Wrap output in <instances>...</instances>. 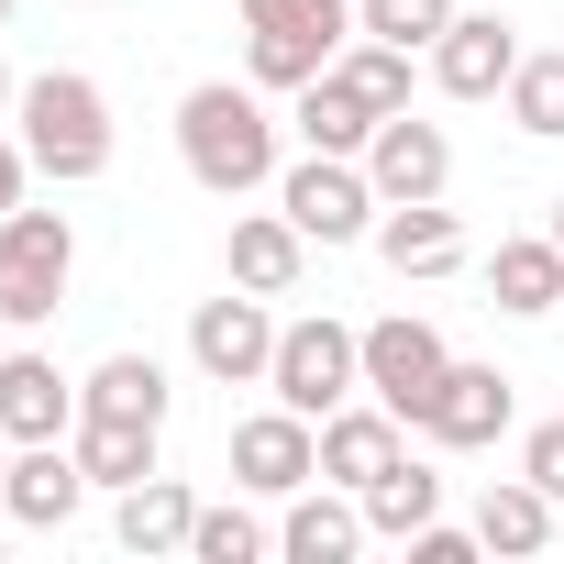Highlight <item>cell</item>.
<instances>
[{
  "label": "cell",
  "instance_id": "cell-1",
  "mask_svg": "<svg viewBox=\"0 0 564 564\" xmlns=\"http://www.w3.org/2000/svg\"><path fill=\"white\" fill-rule=\"evenodd\" d=\"M177 166H188L210 199H254V188H276V111H265V89L199 78V89L177 100Z\"/></svg>",
  "mask_w": 564,
  "mask_h": 564
},
{
  "label": "cell",
  "instance_id": "cell-2",
  "mask_svg": "<svg viewBox=\"0 0 564 564\" xmlns=\"http://www.w3.org/2000/svg\"><path fill=\"white\" fill-rule=\"evenodd\" d=\"M12 122H23V155H34V177H56V188H89V177L111 166V100H100V78H78V67H45V78H23Z\"/></svg>",
  "mask_w": 564,
  "mask_h": 564
},
{
  "label": "cell",
  "instance_id": "cell-3",
  "mask_svg": "<svg viewBox=\"0 0 564 564\" xmlns=\"http://www.w3.org/2000/svg\"><path fill=\"white\" fill-rule=\"evenodd\" d=\"M265 388L289 399L300 421H333L344 399H366V333H344V322H276Z\"/></svg>",
  "mask_w": 564,
  "mask_h": 564
},
{
  "label": "cell",
  "instance_id": "cell-4",
  "mask_svg": "<svg viewBox=\"0 0 564 564\" xmlns=\"http://www.w3.org/2000/svg\"><path fill=\"white\" fill-rule=\"evenodd\" d=\"M67 276H78V232H67V210H0V311H12V333L56 322Z\"/></svg>",
  "mask_w": 564,
  "mask_h": 564
},
{
  "label": "cell",
  "instance_id": "cell-5",
  "mask_svg": "<svg viewBox=\"0 0 564 564\" xmlns=\"http://www.w3.org/2000/svg\"><path fill=\"white\" fill-rule=\"evenodd\" d=\"M276 210H289L311 243H366L388 199H377L366 155H300V166H276Z\"/></svg>",
  "mask_w": 564,
  "mask_h": 564
},
{
  "label": "cell",
  "instance_id": "cell-6",
  "mask_svg": "<svg viewBox=\"0 0 564 564\" xmlns=\"http://www.w3.org/2000/svg\"><path fill=\"white\" fill-rule=\"evenodd\" d=\"M188 366H199L210 388H265V366H276V322H265V300H254V289L199 300V311H188Z\"/></svg>",
  "mask_w": 564,
  "mask_h": 564
},
{
  "label": "cell",
  "instance_id": "cell-7",
  "mask_svg": "<svg viewBox=\"0 0 564 564\" xmlns=\"http://www.w3.org/2000/svg\"><path fill=\"white\" fill-rule=\"evenodd\" d=\"M311 476H322V421H300L289 399L254 410V421H232V487H254V498H300Z\"/></svg>",
  "mask_w": 564,
  "mask_h": 564
},
{
  "label": "cell",
  "instance_id": "cell-8",
  "mask_svg": "<svg viewBox=\"0 0 564 564\" xmlns=\"http://www.w3.org/2000/svg\"><path fill=\"white\" fill-rule=\"evenodd\" d=\"M443 333L432 322H410V311H388V322H366V399H388L399 421H421V399L443 388Z\"/></svg>",
  "mask_w": 564,
  "mask_h": 564
},
{
  "label": "cell",
  "instance_id": "cell-9",
  "mask_svg": "<svg viewBox=\"0 0 564 564\" xmlns=\"http://www.w3.org/2000/svg\"><path fill=\"white\" fill-rule=\"evenodd\" d=\"M520 67V23L509 12H454V34L432 45V89L443 100H498Z\"/></svg>",
  "mask_w": 564,
  "mask_h": 564
},
{
  "label": "cell",
  "instance_id": "cell-10",
  "mask_svg": "<svg viewBox=\"0 0 564 564\" xmlns=\"http://www.w3.org/2000/svg\"><path fill=\"white\" fill-rule=\"evenodd\" d=\"M366 177H377V199H443V188H454V144H443V122L388 111V122L366 133Z\"/></svg>",
  "mask_w": 564,
  "mask_h": 564
},
{
  "label": "cell",
  "instance_id": "cell-11",
  "mask_svg": "<svg viewBox=\"0 0 564 564\" xmlns=\"http://www.w3.org/2000/svg\"><path fill=\"white\" fill-rule=\"evenodd\" d=\"M421 443H443V454H476V443H498L509 432V377L498 366H443V388L421 399V421H410Z\"/></svg>",
  "mask_w": 564,
  "mask_h": 564
},
{
  "label": "cell",
  "instance_id": "cell-12",
  "mask_svg": "<svg viewBox=\"0 0 564 564\" xmlns=\"http://www.w3.org/2000/svg\"><path fill=\"white\" fill-rule=\"evenodd\" d=\"M399 454H410V421H399L388 399H344V410L322 421V487H355V498H366Z\"/></svg>",
  "mask_w": 564,
  "mask_h": 564
},
{
  "label": "cell",
  "instance_id": "cell-13",
  "mask_svg": "<svg viewBox=\"0 0 564 564\" xmlns=\"http://www.w3.org/2000/svg\"><path fill=\"white\" fill-rule=\"evenodd\" d=\"M89 498V465L78 443H12V476H0V509H12L23 531H67Z\"/></svg>",
  "mask_w": 564,
  "mask_h": 564
},
{
  "label": "cell",
  "instance_id": "cell-14",
  "mask_svg": "<svg viewBox=\"0 0 564 564\" xmlns=\"http://www.w3.org/2000/svg\"><path fill=\"white\" fill-rule=\"evenodd\" d=\"M221 265H232V289H254V300H289V289H300V265H311V232H300L289 210H232V232H221Z\"/></svg>",
  "mask_w": 564,
  "mask_h": 564
},
{
  "label": "cell",
  "instance_id": "cell-15",
  "mask_svg": "<svg viewBox=\"0 0 564 564\" xmlns=\"http://www.w3.org/2000/svg\"><path fill=\"white\" fill-rule=\"evenodd\" d=\"M0 432L12 443H67L78 432V377H56V355H0Z\"/></svg>",
  "mask_w": 564,
  "mask_h": 564
},
{
  "label": "cell",
  "instance_id": "cell-16",
  "mask_svg": "<svg viewBox=\"0 0 564 564\" xmlns=\"http://www.w3.org/2000/svg\"><path fill=\"white\" fill-rule=\"evenodd\" d=\"M366 243L388 254V276H454V265H465V221H454L443 199H388Z\"/></svg>",
  "mask_w": 564,
  "mask_h": 564
},
{
  "label": "cell",
  "instance_id": "cell-17",
  "mask_svg": "<svg viewBox=\"0 0 564 564\" xmlns=\"http://www.w3.org/2000/svg\"><path fill=\"white\" fill-rule=\"evenodd\" d=\"M487 300H498L509 322L564 311V243H553V232H509V243L487 254Z\"/></svg>",
  "mask_w": 564,
  "mask_h": 564
},
{
  "label": "cell",
  "instance_id": "cell-18",
  "mask_svg": "<svg viewBox=\"0 0 564 564\" xmlns=\"http://www.w3.org/2000/svg\"><path fill=\"white\" fill-rule=\"evenodd\" d=\"M276 553H289V564H344V553H366V498L355 487H300L289 498V520H276Z\"/></svg>",
  "mask_w": 564,
  "mask_h": 564
},
{
  "label": "cell",
  "instance_id": "cell-19",
  "mask_svg": "<svg viewBox=\"0 0 564 564\" xmlns=\"http://www.w3.org/2000/svg\"><path fill=\"white\" fill-rule=\"evenodd\" d=\"M188 531H199V498L177 487V476H144V487H122V509H111V542L122 553H188Z\"/></svg>",
  "mask_w": 564,
  "mask_h": 564
},
{
  "label": "cell",
  "instance_id": "cell-20",
  "mask_svg": "<svg viewBox=\"0 0 564 564\" xmlns=\"http://www.w3.org/2000/svg\"><path fill=\"white\" fill-rule=\"evenodd\" d=\"M289 122H300V144H311V155H366V133H377L388 111H366V100H355V78H344V67H322V78L300 89V111H289Z\"/></svg>",
  "mask_w": 564,
  "mask_h": 564
},
{
  "label": "cell",
  "instance_id": "cell-21",
  "mask_svg": "<svg viewBox=\"0 0 564 564\" xmlns=\"http://www.w3.org/2000/svg\"><path fill=\"white\" fill-rule=\"evenodd\" d=\"M78 410H100V421H155V432H166V366H155V355H100V366L78 377Z\"/></svg>",
  "mask_w": 564,
  "mask_h": 564
},
{
  "label": "cell",
  "instance_id": "cell-22",
  "mask_svg": "<svg viewBox=\"0 0 564 564\" xmlns=\"http://www.w3.org/2000/svg\"><path fill=\"white\" fill-rule=\"evenodd\" d=\"M67 443H78L89 487H111V498L155 476V421H100V410H78V432H67Z\"/></svg>",
  "mask_w": 564,
  "mask_h": 564
},
{
  "label": "cell",
  "instance_id": "cell-23",
  "mask_svg": "<svg viewBox=\"0 0 564 564\" xmlns=\"http://www.w3.org/2000/svg\"><path fill=\"white\" fill-rule=\"evenodd\" d=\"M553 498L531 487V476H509V487H487V509H476V542L487 553H553Z\"/></svg>",
  "mask_w": 564,
  "mask_h": 564
},
{
  "label": "cell",
  "instance_id": "cell-24",
  "mask_svg": "<svg viewBox=\"0 0 564 564\" xmlns=\"http://www.w3.org/2000/svg\"><path fill=\"white\" fill-rule=\"evenodd\" d=\"M344 56V34H311V23H289V34H243V67H254V89H311L322 67Z\"/></svg>",
  "mask_w": 564,
  "mask_h": 564
},
{
  "label": "cell",
  "instance_id": "cell-25",
  "mask_svg": "<svg viewBox=\"0 0 564 564\" xmlns=\"http://www.w3.org/2000/svg\"><path fill=\"white\" fill-rule=\"evenodd\" d=\"M421 520H443V476L421 465V454H399L377 487H366V531H388V542H410Z\"/></svg>",
  "mask_w": 564,
  "mask_h": 564
},
{
  "label": "cell",
  "instance_id": "cell-26",
  "mask_svg": "<svg viewBox=\"0 0 564 564\" xmlns=\"http://www.w3.org/2000/svg\"><path fill=\"white\" fill-rule=\"evenodd\" d=\"M498 100H509V122H520L531 144H564V56H520Z\"/></svg>",
  "mask_w": 564,
  "mask_h": 564
},
{
  "label": "cell",
  "instance_id": "cell-27",
  "mask_svg": "<svg viewBox=\"0 0 564 564\" xmlns=\"http://www.w3.org/2000/svg\"><path fill=\"white\" fill-rule=\"evenodd\" d=\"M333 67L355 78V100H366V111H410V45H388V34H366V45H344Z\"/></svg>",
  "mask_w": 564,
  "mask_h": 564
},
{
  "label": "cell",
  "instance_id": "cell-28",
  "mask_svg": "<svg viewBox=\"0 0 564 564\" xmlns=\"http://www.w3.org/2000/svg\"><path fill=\"white\" fill-rule=\"evenodd\" d=\"M355 34H388V45L432 56V45L454 34V0H355Z\"/></svg>",
  "mask_w": 564,
  "mask_h": 564
},
{
  "label": "cell",
  "instance_id": "cell-29",
  "mask_svg": "<svg viewBox=\"0 0 564 564\" xmlns=\"http://www.w3.org/2000/svg\"><path fill=\"white\" fill-rule=\"evenodd\" d=\"M276 531L254 520V509H199V531H188V564H254Z\"/></svg>",
  "mask_w": 564,
  "mask_h": 564
},
{
  "label": "cell",
  "instance_id": "cell-30",
  "mask_svg": "<svg viewBox=\"0 0 564 564\" xmlns=\"http://www.w3.org/2000/svg\"><path fill=\"white\" fill-rule=\"evenodd\" d=\"M243 12V34H289V23H311V34H355V0H232Z\"/></svg>",
  "mask_w": 564,
  "mask_h": 564
},
{
  "label": "cell",
  "instance_id": "cell-31",
  "mask_svg": "<svg viewBox=\"0 0 564 564\" xmlns=\"http://www.w3.org/2000/svg\"><path fill=\"white\" fill-rule=\"evenodd\" d=\"M520 476L564 509V421H531V432H520Z\"/></svg>",
  "mask_w": 564,
  "mask_h": 564
},
{
  "label": "cell",
  "instance_id": "cell-32",
  "mask_svg": "<svg viewBox=\"0 0 564 564\" xmlns=\"http://www.w3.org/2000/svg\"><path fill=\"white\" fill-rule=\"evenodd\" d=\"M465 553H487V542L454 531V520H421V531H410V564H465Z\"/></svg>",
  "mask_w": 564,
  "mask_h": 564
},
{
  "label": "cell",
  "instance_id": "cell-33",
  "mask_svg": "<svg viewBox=\"0 0 564 564\" xmlns=\"http://www.w3.org/2000/svg\"><path fill=\"white\" fill-rule=\"evenodd\" d=\"M23 177H34V155H23V133H0V210H23Z\"/></svg>",
  "mask_w": 564,
  "mask_h": 564
},
{
  "label": "cell",
  "instance_id": "cell-34",
  "mask_svg": "<svg viewBox=\"0 0 564 564\" xmlns=\"http://www.w3.org/2000/svg\"><path fill=\"white\" fill-rule=\"evenodd\" d=\"M12 100H23V78H12V67H0V111H12Z\"/></svg>",
  "mask_w": 564,
  "mask_h": 564
},
{
  "label": "cell",
  "instance_id": "cell-35",
  "mask_svg": "<svg viewBox=\"0 0 564 564\" xmlns=\"http://www.w3.org/2000/svg\"><path fill=\"white\" fill-rule=\"evenodd\" d=\"M0 476H12V432H0Z\"/></svg>",
  "mask_w": 564,
  "mask_h": 564
},
{
  "label": "cell",
  "instance_id": "cell-36",
  "mask_svg": "<svg viewBox=\"0 0 564 564\" xmlns=\"http://www.w3.org/2000/svg\"><path fill=\"white\" fill-rule=\"evenodd\" d=\"M553 243H564V199H553Z\"/></svg>",
  "mask_w": 564,
  "mask_h": 564
},
{
  "label": "cell",
  "instance_id": "cell-37",
  "mask_svg": "<svg viewBox=\"0 0 564 564\" xmlns=\"http://www.w3.org/2000/svg\"><path fill=\"white\" fill-rule=\"evenodd\" d=\"M553 553H564V520H553Z\"/></svg>",
  "mask_w": 564,
  "mask_h": 564
},
{
  "label": "cell",
  "instance_id": "cell-38",
  "mask_svg": "<svg viewBox=\"0 0 564 564\" xmlns=\"http://www.w3.org/2000/svg\"><path fill=\"white\" fill-rule=\"evenodd\" d=\"M0 23H12V0H0Z\"/></svg>",
  "mask_w": 564,
  "mask_h": 564
},
{
  "label": "cell",
  "instance_id": "cell-39",
  "mask_svg": "<svg viewBox=\"0 0 564 564\" xmlns=\"http://www.w3.org/2000/svg\"><path fill=\"white\" fill-rule=\"evenodd\" d=\"M0 333H12V311H0Z\"/></svg>",
  "mask_w": 564,
  "mask_h": 564
}]
</instances>
